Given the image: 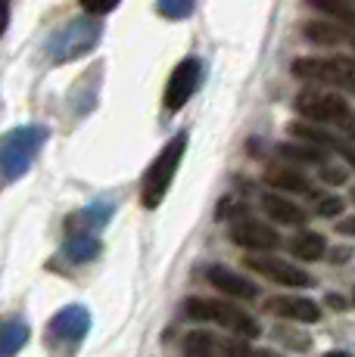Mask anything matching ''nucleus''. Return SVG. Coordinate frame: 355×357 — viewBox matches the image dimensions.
I'll use <instances>...</instances> for the list:
<instances>
[{
  "instance_id": "4be33fe9",
  "label": "nucleus",
  "mask_w": 355,
  "mask_h": 357,
  "mask_svg": "<svg viewBox=\"0 0 355 357\" xmlns=\"http://www.w3.org/2000/svg\"><path fill=\"white\" fill-rule=\"evenodd\" d=\"M222 351L228 354V357H249V348H247V342H243V339H228V342H222Z\"/></svg>"
},
{
  "instance_id": "f03ea898",
  "label": "nucleus",
  "mask_w": 355,
  "mask_h": 357,
  "mask_svg": "<svg viewBox=\"0 0 355 357\" xmlns=\"http://www.w3.org/2000/svg\"><path fill=\"white\" fill-rule=\"evenodd\" d=\"M296 112H303L305 119L315 121V125L340 128V134H346L349 140H355V112L340 93L309 87V91H303L296 97Z\"/></svg>"
},
{
  "instance_id": "c85d7f7f",
  "label": "nucleus",
  "mask_w": 355,
  "mask_h": 357,
  "mask_svg": "<svg viewBox=\"0 0 355 357\" xmlns=\"http://www.w3.org/2000/svg\"><path fill=\"white\" fill-rule=\"evenodd\" d=\"M352 202H355V187H352Z\"/></svg>"
},
{
  "instance_id": "bb28decb",
  "label": "nucleus",
  "mask_w": 355,
  "mask_h": 357,
  "mask_svg": "<svg viewBox=\"0 0 355 357\" xmlns=\"http://www.w3.org/2000/svg\"><path fill=\"white\" fill-rule=\"evenodd\" d=\"M324 357H349V354H346V351H327Z\"/></svg>"
},
{
  "instance_id": "412c9836",
  "label": "nucleus",
  "mask_w": 355,
  "mask_h": 357,
  "mask_svg": "<svg viewBox=\"0 0 355 357\" xmlns=\"http://www.w3.org/2000/svg\"><path fill=\"white\" fill-rule=\"evenodd\" d=\"M78 3L87 16H106V13H113L115 6L122 3V0H78Z\"/></svg>"
},
{
  "instance_id": "2eb2a0df",
  "label": "nucleus",
  "mask_w": 355,
  "mask_h": 357,
  "mask_svg": "<svg viewBox=\"0 0 355 357\" xmlns=\"http://www.w3.org/2000/svg\"><path fill=\"white\" fill-rule=\"evenodd\" d=\"M281 159L287 162H305V165H324L327 162V149L324 146H315V143H281L277 146Z\"/></svg>"
},
{
  "instance_id": "5701e85b",
  "label": "nucleus",
  "mask_w": 355,
  "mask_h": 357,
  "mask_svg": "<svg viewBox=\"0 0 355 357\" xmlns=\"http://www.w3.org/2000/svg\"><path fill=\"white\" fill-rule=\"evenodd\" d=\"M321 177H324L327 183H343V181H346V171H343V168H331V165H324Z\"/></svg>"
},
{
  "instance_id": "ddd939ff",
  "label": "nucleus",
  "mask_w": 355,
  "mask_h": 357,
  "mask_svg": "<svg viewBox=\"0 0 355 357\" xmlns=\"http://www.w3.org/2000/svg\"><path fill=\"white\" fill-rule=\"evenodd\" d=\"M271 311L284 320H299V324H318L321 320V307L309 298H281L271 301Z\"/></svg>"
},
{
  "instance_id": "4468645a",
  "label": "nucleus",
  "mask_w": 355,
  "mask_h": 357,
  "mask_svg": "<svg viewBox=\"0 0 355 357\" xmlns=\"http://www.w3.org/2000/svg\"><path fill=\"white\" fill-rule=\"evenodd\" d=\"M265 181L271 183V187L284 190V193H315L309 183V177H303L296 168H287V165H275V168L265 171Z\"/></svg>"
},
{
  "instance_id": "b1692460",
  "label": "nucleus",
  "mask_w": 355,
  "mask_h": 357,
  "mask_svg": "<svg viewBox=\"0 0 355 357\" xmlns=\"http://www.w3.org/2000/svg\"><path fill=\"white\" fill-rule=\"evenodd\" d=\"M6 25H10V0H0V38L6 34Z\"/></svg>"
},
{
  "instance_id": "a878e982",
  "label": "nucleus",
  "mask_w": 355,
  "mask_h": 357,
  "mask_svg": "<svg viewBox=\"0 0 355 357\" xmlns=\"http://www.w3.org/2000/svg\"><path fill=\"white\" fill-rule=\"evenodd\" d=\"M327 305H331V307H337V311H343V307H346V301L340 298V295H327Z\"/></svg>"
},
{
  "instance_id": "6ab92c4d",
  "label": "nucleus",
  "mask_w": 355,
  "mask_h": 357,
  "mask_svg": "<svg viewBox=\"0 0 355 357\" xmlns=\"http://www.w3.org/2000/svg\"><path fill=\"white\" fill-rule=\"evenodd\" d=\"M194 3L196 0H156V6H159V16L166 19H187L190 13H194Z\"/></svg>"
},
{
  "instance_id": "aec40b11",
  "label": "nucleus",
  "mask_w": 355,
  "mask_h": 357,
  "mask_svg": "<svg viewBox=\"0 0 355 357\" xmlns=\"http://www.w3.org/2000/svg\"><path fill=\"white\" fill-rule=\"evenodd\" d=\"M315 211L321 218H340V211H343V199L340 196H318Z\"/></svg>"
},
{
  "instance_id": "423d86ee",
  "label": "nucleus",
  "mask_w": 355,
  "mask_h": 357,
  "mask_svg": "<svg viewBox=\"0 0 355 357\" xmlns=\"http://www.w3.org/2000/svg\"><path fill=\"white\" fill-rule=\"evenodd\" d=\"M44 140V130L41 128H22V130H13L3 143H0V165H3L6 174H22L29 168L31 155Z\"/></svg>"
},
{
  "instance_id": "39448f33",
  "label": "nucleus",
  "mask_w": 355,
  "mask_h": 357,
  "mask_svg": "<svg viewBox=\"0 0 355 357\" xmlns=\"http://www.w3.org/2000/svg\"><path fill=\"white\" fill-rule=\"evenodd\" d=\"M200 81H203V63L196 56H184L181 63L172 68L168 84H166V109L168 112H181L184 102L196 93Z\"/></svg>"
},
{
  "instance_id": "cd10ccee",
  "label": "nucleus",
  "mask_w": 355,
  "mask_h": 357,
  "mask_svg": "<svg viewBox=\"0 0 355 357\" xmlns=\"http://www.w3.org/2000/svg\"><path fill=\"white\" fill-rule=\"evenodd\" d=\"M259 357H277V354H271V351H262V354H259Z\"/></svg>"
},
{
  "instance_id": "9d476101",
  "label": "nucleus",
  "mask_w": 355,
  "mask_h": 357,
  "mask_svg": "<svg viewBox=\"0 0 355 357\" xmlns=\"http://www.w3.org/2000/svg\"><path fill=\"white\" fill-rule=\"evenodd\" d=\"M206 280L215 286L218 292H224V295H231V298H240V301H256V283H249L247 277H240L237 271H228V267H222V264H215V267H209L206 271Z\"/></svg>"
},
{
  "instance_id": "7ed1b4c3",
  "label": "nucleus",
  "mask_w": 355,
  "mask_h": 357,
  "mask_svg": "<svg viewBox=\"0 0 355 357\" xmlns=\"http://www.w3.org/2000/svg\"><path fill=\"white\" fill-rule=\"evenodd\" d=\"M190 320H203V324H222L231 333H237L240 339H256L259 335V324L249 317L247 311L234 305H224V301H209V298H190L184 305Z\"/></svg>"
},
{
  "instance_id": "f3484780",
  "label": "nucleus",
  "mask_w": 355,
  "mask_h": 357,
  "mask_svg": "<svg viewBox=\"0 0 355 357\" xmlns=\"http://www.w3.org/2000/svg\"><path fill=\"white\" fill-rule=\"evenodd\" d=\"M290 249H293V255L303 258V261H318L327 252V243H324V236H321V233L305 230V233H299V236L293 239Z\"/></svg>"
},
{
  "instance_id": "0eeeda50",
  "label": "nucleus",
  "mask_w": 355,
  "mask_h": 357,
  "mask_svg": "<svg viewBox=\"0 0 355 357\" xmlns=\"http://www.w3.org/2000/svg\"><path fill=\"white\" fill-rule=\"evenodd\" d=\"M97 38H100V25L91 22V19H81V22H72L69 29L53 38L50 50L57 59H72V56H81V53L91 50V47L97 44Z\"/></svg>"
},
{
  "instance_id": "20e7f679",
  "label": "nucleus",
  "mask_w": 355,
  "mask_h": 357,
  "mask_svg": "<svg viewBox=\"0 0 355 357\" xmlns=\"http://www.w3.org/2000/svg\"><path fill=\"white\" fill-rule=\"evenodd\" d=\"M293 75L303 81H318V84H333L355 93V59L337 56V59H315L299 56L293 63Z\"/></svg>"
},
{
  "instance_id": "1a4fd4ad",
  "label": "nucleus",
  "mask_w": 355,
  "mask_h": 357,
  "mask_svg": "<svg viewBox=\"0 0 355 357\" xmlns=\"http://www.w3.org/2000/svg\"><path fill=\"white\" fill-rule=\"evenodd\" d=\"M231 239L252 252H271L281 245V236H277L275 227H268V224H262V221H249V218L247 221H237L234 227H231Z\"/></svg>"
},
{
  "instance_id": "9b49d317",
  "label": "nucleus",
  "mask_w": 355,
  "mask_h": 357,
  "mask_svg": "<svg viewBox=\"0 0 355 357\" xmlns=\"http://www.w3.org/2000/svg\"><path fill=\"white\" fill-rule=\"evenodd\" d=\"M293 134L303 137V140H309V143H315V146H324L327 153H340L355 168V146H349V143L340 140V137H333V134H327V130L315 128L312 121H296V125H293Z\"/></svg>"
},
{
  "instance_id": "dca6fc26",
  "label": "nucleus",
  "mask_w": 355,
  "mask_h": 357,
  "mask_svg": "<svg viewBox=\"0 0 355 357\" xmlns=\"http://www.w3.org/2000/svg\"><path fill=\"white\" fill-rule=\"evenodd\" d=\"M303 34L309 40H315V44H343L346 38H349V31L343 29V25L337 22H321V19H312V22L303 25Z\"/></svg>"
},
{
  "instance_id": "a211bd4d",
  "label": "nucleus",
  "mask_w": 355,
  "mask_h": 357,
  "mask_svg": "<svg viewBox=\"0 0 355 357\" xmlns=\"http://www.w3.org/2000/svg\"><path fill=\"white\" fill-rule=\"evenodd\" d=\"M309 6H315L318 13H327V16L343 25L346 31H355V10L346 0H309Z\"/></svg>"
},
{
  "instance_id": "f8f14e48",
  "label": "nucleus",
  "mask_w": 355,
  "mask_h": 357,
  "mask_svg": "<svg viewBox=\"0 0 355 357\" xmlns=\"http://www.w3.org/2000/svg\"><path fill=\"white\" fill-rule=\"evenodd\" d=\"M262 208L271 221L287 224V227H303L305 224V211L299 208V205H293L290 199H284V196H275V193L262 196Z\"/></svg>"
},
{
  "instance_id": "6e6552de",
  "label": "nucleus",
  "mask_w": 355,
  "mask_h": 357,
  "mask_svg": "<svg viewBox=\"0 0 355 357\" xmlns=\"http://www.w3.org/2000/svg\"><path fill=\"white\" fill-rule=\"evenodd\" d=\"M247 267H252V271H259L262 277L275 280V283H281V286H290V289H305V286H312V277H309V273L299 271V267H293L290 261H281V258L249 255V258H247Z\"/></svg>"
},
{
  "instance_id": "f257e3e1",
  "label": "nucleus",
  "mask_w": 355,
  "mask_h": 357,
  "mask_svg": "<svg viewBox=\"0 0 355 357\" xmlns=\"http://www.w3.org/2000/svg\"><path fill=\"white\" fill-rule=\"evenodd\" d=\"M184 149H187V134H175L172 140L162 146V153L153 159V165L147 168L143 174V183H140V202L143 208L153 211L156 205L166 199L168 187H172L175 174H178V165L184 159Z\"/></svg>"
},
{
  "instance_id": "393cba45",
  "label": "nucleus",
  "mask_w": 355,
  "mask_h": 357,
  "mask_svg": "<svg viewBox=\"0 0 355 357\" xmlns=\"http://www.w3.org/2000/svg\"><path fill=\"white\" fill-rule=\"evenodd\" d=\"M337 233H343V236H355V218H343V221H337Z\"/></svg>"
}]
</instances>
